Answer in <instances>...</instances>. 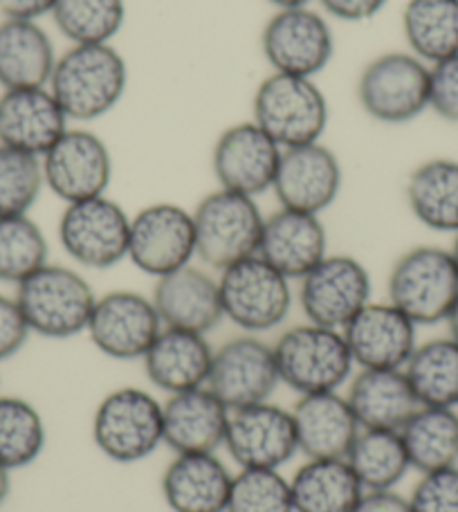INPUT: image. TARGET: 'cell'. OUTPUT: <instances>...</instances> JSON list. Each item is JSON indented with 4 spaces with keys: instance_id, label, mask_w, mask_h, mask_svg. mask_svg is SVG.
<instances>
[{
    "instance_id": "ba28073f",
    "label": "cell",
    "mask_w": 458,
    "mask_h": 512,
    "mask_svg": "<svg viewBox=\"0 0 458 512\" xmlns=\"http://www.w3.org/2000/svg\"><path fill=\"white\" fill-rule=\"evenodd\" d=\"M218 288L225 319L250 335L274 331L290 315V279L259 254L221 270Z\"/></svg>"
},
{
    "instance_id": "d6986e66",
    "label": "cell",
    "mask_w": 458,
    "mask_h": 512,
    "mask_svg": "<svg viewBox=\"0 0 458 512\" xmlns=\"http://www.w3.org/2000/svg\"><path fill=\"white\" fill-rule=\"evenodd\" d=\"M342 164L322 142L283 149L272 191L281 207L322 214L342 191Z\"/></svg>"
},
{
    "instance_id": "4dcf8cb0",
    "label": "cell",
    "mask_w": 458,
    "mask_h": 512,
    "mask_svg": "<svg viewBox=\"0 0 458 512\" xmlns=\"http://www.w3.org/2000/svg\"><path fill=\"white\" fill-rule=\"evenodd\" d=\"M407 203L427 230L458 234V160L432 158L409 173Z\"/></svg>"
},
{
    "instance_id": "484cf974",
    "label": "cell",
    "mask_w": 458,
    "mask_h": 512,
    "mask_svg": "<svg viewBox=\"0 0 458 512\" xmlns=\"http://www.w3.org/2000/svg\"><path fill=\"white\" fill-rule=\"evenodd\" d=\"M299 452L308 459H346L360 434V423L340 391L310 393L292 409Z\"/></svg>"
},
{
    "instance_id": "f546056e",
    "label": "cell",
    "mask_w": 458,
    "mask_h": 512,
    "mask_svg": "<svg viewBox=\"0 0 458 512\" xmlns=\"http://www.w3.org/2000/svg\"><path fill=\"white\" fill-rule=\"evenodd\" d=\"M295 512H353L364 488L346 459H308L290 479Z\"/></svg>"
},
{
    "instance_id": "8fae6325",
    "label": "cell",
    "mask_w": 458,
    "mask_h": 512,
    "mask_svg": "<svg viewBox=\"0 0 458 512\" xmlns=\"http://www.w3.org/2000/svg\"><path fill=\"white\" fill-rule=\"evenodd\" d=\"M261 50L274 72L315 79L333 61L335 36L313 9H279L263 27Z\"/></svg>"
},
{
    "instance_id": "c3c4849f",
    "label": "cell",
    "mask_w": 458,
    "mask_h": 512,
    "mask_svg": "<svg viewBox=\"0 0 458 512\" xmlns=\"http://www.w3.org/2000/svg\"><path fill=\"white\" fill-rule=\"evenodd\" d=\"M274 7L279 9H295V7H308V3H313V0H268Z\"/></svg>"
},
{
    "instance_id": "2e32d148",
    "label": "cell",
    "mask_w": 458,
    "mask_h": 512,
    "mask_svg": "<svg viewBox=\"0 0 458 512\" xmlns=\"http://www.w3.org/2000/svg\"><path fill=\"white\" fill-rule=\"evenodd\" d=\"M223 445L238 468L281 470L299 452L292 409L265 400L229 411Z\"/></svg>"
},
{
    "instance_id": "9c48e42d",
    "label": "cell",
    "mask_w": 458,
    "mask_h": 512,
    "mask_svg": "<svg viewBox=\"0 0 458 512\" xmlns=\"http://www.w3.org/2000/svg\"><path fill=\"white\" fill-rule=\"evenodd\" d=\"M357 99L375 122H414L429 108V66L411 52H384L364 66Z\"/></svg>"
},
{
    "instance_id": "f1b7e54d",
    "label": "cell",
    "mask_w": 458,
    "mask_h": 512,
    "mask_svg": "<svg viewBox=\"0 0 458 512\" xmlns=\"http://www.w3.org/2000/svg\"><path fill=\"white\" fill-rule=\"evenodd\" d=\"M57 59L50 34L36 21L5 18L0 23V86L3 90L48 86Z\"/></svg>"
},
{
    "instance_id": "8d00e7d4",
    "label": "cell",
    "mask_w": 458,
    "mask_h": 512,
    "mask_svg": "<svg viewBox=\"0 0 458 512\" xmlns=\"http://www.w3.org/2000/svg\"><path fill=\"white\" fill-rule=\"evenodd\" d=\"M52 18L72 45L111 43L126 21L124 0H57Z\"/></svg>"
},
{
    "instance_id": "7c38bea8",
    "label": "cell",
    "mask_w": 458,
    "mask_h": 512,
    "mask_svg": "<svg viewBox=\"0 0 458 512\" xmlns=\"http://www.w3.org/2000/svg\"><path fill=\"white\" fill-rule=\"evenodd\" d=\"M196 256L194 212L176 203H153L131 216L128 259L160 279L185 268Z\"/></svg>"
},
{
    "instance_id": "e0dca14e",
    "label": "cell",
    "mask_w": 458,
    "mask_h": 512,
    "mask_svg": "<svg viewBox=\"0 0 458 512\" xmlns=\"http://www.w3.org/2000/svg\"><path fill=\"white\" fill-rule=\"evenodd\" d=\"M281 384L274 349L256 335H238L214 351L207 389L234 411L270 400Z\"/></svg>"
},
{
    "instance_id": "f907efd6",
    "label": "cell",
    "mask_w": 458,
    "mask_h": 512,
    "mask_svg": "<svg viewBox=\"0 0 458 512\" xmlns=\"http://www.w3.org/2000/svg\"><path fill=\"white\" fill-rule=\"evenodd\" d=\"M450 254H452V259L456 263V268H458V234H454V243H452V248H450Z\"/></svg>"
},
{
    "instance_id": "4fadbf2b",
    "label": "cell",
    "mask_w": 458,
    "mask_h": 512,
    "mask_svg": "<svg viewBox=\"0 0 458 512\" xmlns=\"http://www.w3.org/2000/svg\"><path fill=\"white\" fill-rule=\"evenodd\" d=\"M299 281V304L306 322L342 331L371 304V274L351 254H328Z\"/></svg>"
},
{
    "instance_id": "603a6c76",
    "label": "cell",
    "mask_w": 458,
    "mask_h": 512,
    "mask_svg": "<svg viewBox=\"0 0 458 512\" xmlns=\"http://www.w3.org/2000/svg\"><path fill=\"white\" fill-rule=\"evenodd\" d=\"M259 256L290 281L304 279L328 256V234L322 218L281 207L265 218Z\"/></svg>"
},
{
    "instance_id": "30bf717a",
    "label": "cell",
    "mask_w": 458,
    "mask_h": 512,
    "mask_svg": "<svg viewBox=\"0 0 458 512\" xmlns=\"http://www.w3.org/2000/svg\"><path fill=\"white\" fill-rule=\"evenodd\" d=\"M128 236L131 216L106 194L66 205L59 221L63 250L88 270H111L128 259Z\"/></svg>"
},
{
    "instance_id": "cb8c5ba5",
    "label": "cell",
    "mask_w": 458,
    "mask_h": 512,
    "mask_svg": "<svg viewBox=\"0 0 458 512\" xmlns=\"http://www.w3.org/2000/svg\"><path fill=\"white\" fill-rule=\"evenodd\" d=\"M214 351L203 333L162 328L158 340L142 358L144 373L153 387L169 396L207 387Z\"/></svg>"
},
{
    "instance_id": "60d3db41",
    "label": "cell",
    "mask_w": 458,
    "mask_h": 512,
    "mask_svg": "<svg viewBox=\"0 0 458 512\" xmlns=\"http://www.w3.org/2000/svg\"><path fill=\"white\" fill-rule=\"evenodd\" d=\"M409 504L414 512H458V465L423 474Z\"/></svg>"
},
{
    "instance_id": "7a4b0ae2",
    "label": "cell",
    "mask_w": 458,
    "mask_h": 512,
    "mask_svg": "<svg viewBox=\"0 0 458 512\" xmlns=\"http://www.w3.org/2000/svg\"><path fill=\"white\" fill-rule=\"evenodd\" d=\"M14 299L32 333L48 340H70L86 333L97 295L81 272L45 263L18 283Z\"/></svg>"
},
{
    "instance_id": "ac0fdd59",
    "label": "cell",
    "mask_w": 458,
    "mask_h": 512,
    "mask_svg": "<svg viewBox=\"0 0 458 512\" xmlns=\"http://www.w3.org/2000/svg\"><path fill=\"white\" fill-rule=\"evenodd\" d=\"M281 153V146L259 124L238 122L225 128L214 144V176L221 189L256 198L272 189Z\"/></svg>"
},
{
    "instance_id": "7402d4cb",
    "label": "cell",
    "mask_w": 458,
    "mask_h": 512,
    "mask_svg": "<svg viewBox=\"0 0 458 512\" xmlns=\"http://www.w3.org/2000/svg\"><path fill=\"white\" fill-rule=\"evenodd\" d=\"M151 299L164 328L207 335L225 319L218 279L191 263L160 277Z\"/></svg>"
},
{
    "instance_id": "5b68a950",
    "label": "cell",
    "mask_w": 458,
    "mask_h": 512,
    "mask_svg": "<svg viewBox=\"0 0 458 512\" xmlns=\"http://www.w3.org/2000/svg\"><path fill=\"white\" fill-rule=\"evenodd\" d=\"M252 122L281 149L322 142L328 126V102L315 79L272 72L254 93Z\"/></svg>"
},
{
    "instance_id": "8992f818",
    "label": "cell",
    "mask_w": 458,
    "mask_h": 512,
    "mask_svg": "<svg viewBox=\"0 0 458 512\" xmlns=\"http://www.w3.org/2000/svg\"><path fill=\"white\" fill-rule=\"evenodd\" d=\"M93 441L115 463L146 461L164 445L162 402L140 387L111 391L95 409Z\"/></svg>"
},
{
    "instance_id": "74e56055",
    "label": "cell",
    "mask_w": 458,
    "mask_h": 512,
    "mask_svg": "<svg viewBox=\"0 0 458 512\" xmlns=\"http://www.w3.org/2000/svg\"><path fill=\"white\" fill-rule=\"evenodd\" d=\"M50 245L30 216L0 218V281L21 283L48 261Z\"/></svg>"
},
{
    "instance_id": "bcb514c9",
    "label": "cell",
    "mask_w": 458,
    "mask_h": 512,
    "mask_svg": "<svg viewBox=\"0 0 458 512\" xmlns=\"http://www.w3.org/2000/svg\"><path fill=\"white\" fill-rule=\"evenodd\" d=\"M57 0H0V12L7 18H21V21H39L41 16L52 14Z\"/></svg>"
},
{
    "instance_id": "f6af8a7d",
    "label": "cell",
    "mask_w": 458,
    "mask_h": 512,
    "mask_svg": "<svg viewBox=\"0 0 458 512\" xmlns=\"http://www.w3.org/2000/svg\"><path fill=\"white\" fill-rule=\"evenodd\" d=\"M353 512H414L409 497H402L393 490H364L360 504Z\"/></svg>"
},
{
    "instance_id": "d590c367",
    "label": "cell",
    "mask_w": 458,
    "mask_h": 512,
    "mask_svg": "<svg viewBox=\"0 0 458 512\" xmlns=\"http://www.w3.org/2000/svg\"><path fill=\"white\" fill-rule=\"evenodd\" d=\"M45 441L39 409L25 398L0 396V465L9 472L27 468L43 454Z\"/></svg>"
},
{
    "instance_id": "1f68e13d",
    "label": "cell",
    "mask_w": 458,
    "mask_h": 512,
    "mask_svg": "<svg viewBox=\"0 0 458 512\" xmlns=\"http://www.w3.org/2000/svg\"><path fill=\"white\" fill-rule=\"evenodd\" d=\"M411 470L420 474L458 465V409L418 407L400 427Z\"/></svg>"
},
{
    "instance_id": "681fc988",
    "label": "cell",
    "mask_w": 458,
    "mask_h": 512,
    "mask_svg": "<svg viewBox=\"0 0 458 512\" xmlns=\"http://www.w3.org/2000/svg\"><path fill=\"white\" fill-rule=\"evenodd\" d=\"M445 324H447V328H450V337H454V340L458 342V301L452 308V313H450V317H447Z\"/></svg>"
},
{
    "instance_id": "5bb4252c",
    "label": "cell",
    "mask_w": 458,
    "mask_h": 512,
    "mask_svg": "<svg viewBox=\"0 0 458 512\" xmlns=\"http://www.w3.org/2000/svg\"><path fill=\"white\" fill-rule=\"evenodd\" d=\"M162 328L151 297L135 290H113L97 297L86 333L106 358L131 362L144 358Z\"/></svg>"
},
{
    "instance_id": "44dd1931",
    "label": "cell",
    "mask_w": 458,
    "mask_h": 512,
    "mask_svg": "<svg viewBox=\"0 0 458 512\" xmlns=\"http://www.w3.org/2000/svg\"><path fill=\"white\" fill-rule=\"evenodd\" d=\"M68 117L48 86L14 88L0 95V144L43 158L68 131Z\"/></svg>"
},
{
    "instance_id": "d4e9b609",
    "label": "cell",
    "mask_w": 458,
    "mask_h": 512,
    "mask_svg": "<svg viewBox=\"0 0 458 512\" xmlns=\"http://www.w3.org/2000/svg\"><path fill=\"white\" fill-rule=\"evenodd\" d=\"M164 445L176 454L216 452L225 443L229 409L207 387L173 393L162 402Z\"/></svg>"
},
{
    "instance_id": "ee69618b",
    "label": "cell",
    "mask_w": 458,
    "mask_h": 512,
    "mask_svg": "<svg viewBox=\"0 0 458 512\" xmlns=\"http://www.w3.org/2000/svg\"><path fill=\"white\" fill-rule=\"evenodd\" d=\"M328 14L337 21L346 23H364L382 12L387 0H319Z\"/></svg>"
},
{
    "instance_id": "b9f144b4",
    "label": "cell",
    "mask_w": 458,
    "mask_h": 512,
    "mask_svg": "<svg viewBox=\"0 0 458 512\" xmlns=\"http://www.w3.org/2000/svg\"><path fill=\"white\" fill-rule=\"evenodd\" d=\"M429 108L445 122L458 124V54L429 66Z\"/></svg>"
},
{
    "instance_id": "277c9868",
    "label": "cell",
    "mask_w": 458,
    "mask_h": 512,
    "mask_svg": "<svg viewBox=\"0 0 458 512\" xmlns=\"http://www.w3.org/2000/svg\"><path fill=\"white\" fill-rule=\"evenodd\" d=\"M389 301L416 326L447 322L458 301V268L450 250L418 245L393 263Z\"/></svg>"
},
{
    "instance_id": "7dc6e473",
    "label": "cell",
    "mask_w": 458,
    "mask_h": 512,
    "mask_svg": "<svg viewBox=\"0 0 458 512\" xmlns=\"http://www.w3.org/2000/svg\"><path fill=\"white\" fill-rule=\"evenodd\" d=\"M9 490H12V479H9V470L0 465V506L5 504L9 497Z\"/></svg>"
},
{
    "instance_id": "6da1fadb",
    "label": "cell",
    "mask_w": 458,
    "mask_h": 512,
    "mask_svg": "<svg viewBox=\"0 0 458 512\" xmlns=\"http://www.w3.org/2000/svg\"><path fill=\"white\" fill-rule=\"evenodd\" d=\"M128 66L111 43L72 45L57 59L50 93L70 122H93L122 102Z\"/></svg>"
},
{
    "instance_id": "ab89813d",
    "label": "cell",
    "mask_w": 458,
    "mask_h": 512,
    "mask_svg": "<svg viewBox=\"0 0 458 512\" xmlns=\"http://www.w3.org/2000/svg\"><path fill=\"white\" fill-rule=\"evenodd\" d=\"M225 512H295L290 481L279 470L241 468L234 474Z\"/></svg>"
},
{
    "instance_id": "52a82bcc",
    "label": "cell",
    "mask_w": 458,
    "mask_h": 512,
    "mask_svg": "<svg viewBox=\"0 0 458 512\" xmlns=\"http://www.w3.org/2000/svg\"><path fill=\"white\" fill-rule=\"evenodd\" d=\"M194 225L196 256L221 272L259 254L265 216L256 198L218 187L194 209Z\"/></svg>"
},
{
    "instance_id": "9a60e30c",
    "label": "cell",
    "mask_w": 458,
    "mask_h": 512,
    "mask_svg": "<svg viewBox=\"0 0 458 512\" xmlns=\"http://www.w3.org/2000/svg\"><path fill=\"white\" fill-rule=\"evenodd\" d=\"M43 178L63 203L104 196L113 180V158L106 142L86 128H68L41 158Z\"/></svg>"
},
{
    "instance_id": "ffe728a7",
    "label": "cell",
    "mask_w": 458,
    "mask_h": 512,
    "mask_svg": "<svg viewBox=\"0 0 458 512\" xmlns=\"http://www.w3.org/2000/svg\"><path fill=\"white\" fill-rule=\"evenodd\" d=\"M418 326L391 301H371L342 333L360 369H405L416 351Z\"/></svg>"
},
{
    "instance_id": "83f0119b",
    "label": "cell",
    "mask_w": 458,
    "mask_h": 512,
    "mask_svg": "<svg viewBox=\"0 0 458 512\" xmlns=\"http://www.w3.org/2000/svg\"><path fill=\"white\" fill-rule=\"evenodd\" d=\"M348 405L362 429H396L423 407L405 369H360L348 380Z\"/></svg>"
},
{
    "instance_id": "3957f363",
    "label": "cell",
    "mask_w": 458,
    "mask_h": 512,
    "mask_svg": "<svg viewBox=\"0 0 458 512\" xmlns=\"http://www.w3.org/2000/svg\"><path fill=\"white\" fill-rule=\"evenodd\" d=\"M272 349L281 382L299 396L340 391L353 378V355L344 333L335 328L313 322L292 326Z\"/></svg>"
},
{
    "instance_id": "4316f807",
    "label": "cell",
    "mask_w": 458,
    "mask_h": 512,
    "mask_svg": "<svg viewBox=\"0 0 458 512\" xmlns=\"http://www.w3.org/2000/svg\"><path fill=\"white\" fill-rule=\"evenodd\" d=\"M232 481L216 452L176 454L162 474V495L173 512H225Z\"/></svg>"
},
{
    "instance_id": "836d02e7",
    "label": "cell",
    "mask_w": 458,
    "mask_h": 512,
    "mask_svg": "<svg viewBox=\"0 0 458 512\" xmlns=\"http://www.w3.org/2000/svg\"><path fill=\"white\" fill-rule=\"evenodd\" d=\"M405 373L420 405L458 409V342L454 337L418 344L405 364Z\"/></svg>"
},
{
    "instance_id": "e575fe53",
    "label": "cell",
    "mask_w": 458,
    "mask_h": 512,
    "mask_svg": "<svg viewBox=\"0 0 458 512\" xmlns=\"http://www.w3.org/2000/svg\"><path fill=\"white\" fill-rule=\"evenodd\" d=\"M346 461L364 490H393L411 470L405 443L396 429H360Z\"/></svg>"
},
{
    "instance_id": "7bdbcfd3",
    "label": "cell",
    "mask_w": 458,
    "mask_h": 512,
    "mask_svg": "<svg viewBox=\"0 0 458 512\" xmlns=\"http://www.w3.org/2000/svg\"><path fill=\"white\" fill-rule=\"evenodd\" d=\"M32 335L14 297L0 295V362L14 358Z\"/></svg>"
},
{
    "instance_id": "f35d334b",
    "label": "cell",
    "mask_w": 458,
    "mask_h": 512,
    "mask_svg": "<svg viewBox=\"0 0 458 512\" xmlns=\"http://www.w3.org/2000/svg\"><path fill=\"white\" fill-rule=\"evenodd\" d=\"M45 187L39 155L0 144V218L25 216Z\"/></svg>"
},
{
    "instance_id": "d6a6232c",
    "label": "cell",
    "mask_w": 458,
    "mask_h": 512,
    "mask_svg": "<svg viewBox=\"0 0 458 512\" xmlns=\"http://www.w3.org/2000/svg\"><path fill=\"white\" fill-rule=\"evenodd\" d=\"M402 32L411 54L427 66L458 54V0H409Z\"/></svg>"
}]
</instances>
